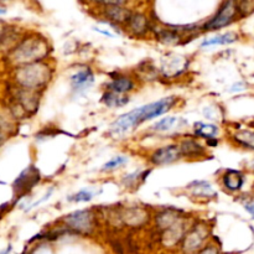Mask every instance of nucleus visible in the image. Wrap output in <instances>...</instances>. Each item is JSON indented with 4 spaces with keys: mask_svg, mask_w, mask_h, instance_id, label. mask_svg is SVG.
I'll return each mask as SVG.
<instances>
[{
    "mask_svg": "<svg viewBox=\"0 0 254 254\" xmlns=\"http://www.w3.org/2000/svg\"><path fill=\"white\" fill-rule=\"evenodd\" d=\"M176 101H178V98L175 96H170L158 102H153V103L131 109L130 112H127V113L122 114L121 117L117 118V121L111 126V133L113 135H123L131 129L140 126L144 122L158 118V117L165 114L166 112L173 108Z\"/></svg>",
    "mask_w": 254,
    "mask_h": 254,
    "instance_id": "nucleus-1",
    "label": "nucleus"
},
{
    "mask_svg": "<svg viewBox=\"0 0 254 254\" xmlns=\"http://www.w3.org/2000/svg\"><path fill=\"white\" fill-rule=\"evenodd\" d=\"M49 54V47L47 42L44 39H40L37 36L29 37L20 42L16 49L12 51L11 59L16 64H36L42 61Z\"/></svg>",
    "mask_w": 254,
    "mask_h": 254,
    "instance_id": "nucleus-2",
    "label": "nucleus"
},
{
    "mask_svg": "<svg viewBox=\"0 0 254 254\" xmlns=\"http://www.w3.org/2000/svg\"><path fill=\"white\" fill-rule=\"evenodd\" d=\"M51 78V69L42 62L24 64L15 72V79L26 91L41 88Z\"/></svg>",
    "mask_w": 254,
    "mask_h": 254,
    "instance_id": "nucleus-3",
    "label": "nucleus"
},
{
    "mask_svg": "<svg viewBox=\"0 0 254 254\" xmlns=\"http://www.w3.org/2000/svg\"><path fill=\"white\" fill-rule=\"evenodd\" d=\"M67 227L78 233L89 235L96 226V216L92 210H78L68 213L64 218Z\"/></svg>",
    "mask_w": 254,
    "mask_h": 254,
    "instance_id": "nucleus-4",
    "label": "nucleus"
},
{
    "mask_svg": "<svg viewBox=\"0 0 254 254\" xmlns=\"http://www.w3.org/2000/svg\"><path fill=\"white\" fill-rule=\"evenodd\" d=\"M207 236L208 230L202 223H197L192 228H190L181 241L183 242L181 248H183L184 253L196 254L198 251L202 250V246L205 241L207 240Z\"/></svg>",
    "mask_w": 254,
    "mask_h": 254,
    "instance_id": "nucleus-5",
    "label": "nucleus"
},
{
    "mask_svg": "<svg viewBox=\"0 0 254 254\" xmlns=\"http://www.w3.org/2000/svg\"><path fill=\"white\" fill-rule=\"evenodd\" d=\"M236 14H237V5H236L235 1L223 2L222 6L218 9L217 14L206 22L203 30L213 31V30L222 29V27L227 26V25H230L233 21Z\"/></svg>",
    "mask_w": 254,
    "mask_h": 254,
    "instance_id": "nucleus-6",
    "label": "nucleus"
},
{
    "mask_svg": "<svg viewBox=\"0 0 254 254\" xmlns=\"http://www.w3.org/2000/svg\"><path fill=\"white\" fill-rule=\"evenodd\" d=\"M180 158V146L176 144H170V145L156 149L150 155V163L154 165H168V164L175 163Z\"/></svg>",
    "mask_w": 254,
    "mask_h": 254,
    "instance_id": "nucleus-7",
    "label": "nucleus"
},
{
    "mask_svg": "<svg viewBox=\"0 0 254 254\" xmlns=\"http://www.w3.org/2000/svg\"><path fill=\"white\" fill-rule=\"evenodd\" d=\"M104 5V16L109 21L114 24H127L128 19L130 17L131 11L127 7H124V2H103Z\"/></svg>",
    "mask_w": 254,
    "mask_h": 254,
    "instance_id": "nucleus-8",
    "label": "nucleus"
},
{
    "mask_svg": "<svg viewBox=\"0 0 254 254\" xmlns=\"http://www.w3.org/2000/svg\"><path fill=\"white\" fill-rule=\"evenodd\" d=\"M40 180L39 171L35 168H29L25 171H22L20 174L19 178L15 180L14 188L15 191L17 192H26V191L31 190V188H34Z\"/></svg>",
    "mask_w": 254,
    "mask_h": 254,
    "instance_id": "nucleus-9",
    "label": "nucleus"
},
{
    "mask_svg": "<svg viewBox=\"0 0 254 254\" xmlns=\"http://www.w3.org/2000/svg\"><path fill=\"white\" fill-rule=\"evenodd\" d=\"M126 25L128 26L129 31L135 35V36H143L150 29L148 16L143 12H131L130 17H129Z\"/></svg>",
    "mask_w": 254,
    "mask_h": 254,
    "instance_id": "nucleus-10",
    "label": "nucleus"
},
{
    "mask_svg": "<svg viewBox=\"0 0 254 254\" xmlns=\"http://www.w3.org/2000/svg\"><path fill=\"white\" fill-rule=\"evenodd\" d=\"M94 82V74L89 68L81 69L77 71L73 76L71 77V84L72 88L74 91H84V89L89 88Z\"/></svg>",
    "mask_w": 254,
    "mask_h": 254,
    "instance_id": "nucleus-11",
    "label": "nucleus"
},
{
    "mask_svg": "<svg viewBox=\"0 0 254 254\" xmlns=\"http://www.w3.org/2000/svg\"><path fill=\"white\" fill-rule=\"evenodd\" d=\"M181 156H188V158H200L205 153V148L195 139L188 138L181 141L180 145Z\"/></svg>",
    "mask_w": 254,
    "mask_h": 254,
    "instance_id": "nucleus-12",
    "label": "nucleus"
},
{
    "mask_svg": "<svg viewBox=\"0 0 254 254\" xmlns=\"http://www.w3.org/2000/svg\"><path fill=\"white\" fill-rule=\"evenodd\" d=\"M134 88V82L129 77H118L112 79L111 83L107 86V91L117 94H126Z\"/></svg>",
    "mask_w": 254,
    "mask_h": 254,
    "instance_id": "nucleus-13",
    "label": "nucleus"
},
{
    "mask_svg": "<svg viewBox=\"0 0 254 254\" xmlns=\"http://www.w3.org/2000/svg\"><path fill=\"white\" fill-rule=\"evenodd\" d=\"M124 220V222L129 226H139L143 225L146 221V212L145 211L140 210V208H129V210H126L124 215L122 216Z\"/></svg>",
    "mask_w": 254,
    "mask_h": 254,
    "instance_id": "nucleus-14",
    "label": "nucleus"
},
{
    "mask_svg": "<svg viewBox=\"0 0 254 254\" xmlns=\"http://www.w3.org/2000/svg\"><path fill=\"white\" fill-rule=\"evenodd\" d=\"M223 185L230 191H237L243 186V176L240 171L230 170L223 176Z\"/></svg>",
    "mask_w": 254,
    "mask_h": 254,
    "instance_id": "nucleus-15",
    "label": "nucleus"
},
{
    "mask_svg": "<svg viewBox=\"0 0 254 254\" xmlns=\"http://www.w3.org/2000/svg\"><path fill=\"white\" fill-rule=\"evenodd\" d=\"M238 36L235 32H226V34L217 35V36H213L211 39L205 40V41L201 44L202 47H210V46H216V45H228L232 44V42L237 41Z\"/></svg>",
    "mask_w": 254,
    "mask_h": 254,
    "instance_id": "nucleus-16",
    "label": "nucleus"
},
{
    "mask_svg": "<svg viewBox=\"0 0 254 254\" xmlns=\"http://www.w3.org/2000/svg\"><path fill=\"white\" fill-rule=\"evenodd\" d=\"M102 102L109 108H118V107L126 106L129 102V98L127 96H123V94H117L113 93V92L107 91L102 97Z\"/></svg>",
    "mask_w": 254,
    "mask_h": 254,
    "instance_id": "nucleus-17",
    "label": "nucleus"
},
{
    "mask_svg": "<svg viewBox=\"0 0 254 254\" xmlns=\"http://www.w3.org/2000/svg\"><path fill=\"white\" fill-rule=\"evenodd\" d=\"M189 189L192 191L193 195L200 196V197L208 198L216 196V192L213 191L212 186L208 183H206V181H195V183H192L189 186Z\"/></svg>",
    "mask_w": 254,
    "mask_h": 254,
    "instance_id": "nucleus-18",
    "label": "nucleus"
},
{
    "mask_svg": "<svg viewBox=\"0 0 254 254\" xmlns=\"http://www.w3.org/2000/svg\"><path fill=\"white\" fill-rule=\"evenodd\" d=\"M195 134L198 136H202L205 139H215V136L218 134V128L213 124H206L197 122L195 123Z\"/></svg>",
    "mask_w": 254,
    "mask_h": 254,
    "instance_id": "nucleus-19",
    "label": "nucleus"
},
{
    "mask_svg": "<svg viewBox=\"0 0 254 254\" xmlns=\"http://www.w3.org/2000/svg\"><path fill=\"white\" fill-rule=\"evenodd\" d=\"M156 36L161 42L168 45H175L181 40V35L174 27L173 29H160Z\"/></svg>",
    "mask_w": 254,
    "mask_h": 254,
    "instance_id": "nucleus-20",
    "label": "nucleus"
},
{
    "mask_svg": "<svg viewBox=\"0 0 254 254\" xmlns=\"http://www.w3.org/2000/svg\"><path fill=\"white\" fill-rule=\"evenodd\" d=\"M178 117H166V118L160 119L155 124H153L150 129L153 131H156V133H164V131H168L171 128H174L178 124Z\"/></svg>",
    "mask_w": 254,
    "mask_h": 254,
    "instance_id": "nucleus-21",
    "label": "nucleus"
},
{
    "mask_svg": "<svg viewBox=\"0 0 254 254\" xmlns=\"http://www.w3.org/2000/svg\"><path fill=\"white\" fill-rule=\"evenodd\" d=\"M96 195V191H92L89 190V189H83V190L78 191V192H76L74 195L69 196L68 201H71V202H88V201H91Z\"/></svg>",
    "mask_w": 254,
    "mask_h": 254,
    "instance_id": "nucleus-22",
    "label": "nucleus"
},
{
    "mask_svg": "<svg viewBox=\"0 0 254 254\" xmlns=\"http://www.w3.org/2000/svg\"><path fill=\"white\" fill-rule=\"evenodd\" d=\"M128 163V158L123 155H119L116 156V158L111 159L109 161H107L103 166H102V170L103 171H112V170H116V169L121 168L123 166L124 164Z\"/></svg>",
    "mask_w": 254,
    "mask_h": 254,
    "instance_id": "nucleus-23",
    "label": "nucleus"
},
{
    "mask_svg": "<svg viewBox=\"0 0 254 254\" xmlns=\"http://www.w3.org/2000/svg\"><path fill=\"white\" fill-rule=\"evenodd\" d=\"M235 139L240 141L242 145L248 146V148H254V133L250 130H243L240 131L235 135Z\"/></svg>",
    "mask_w": 254,
    "mask_h": 254,
    "instance_id": "nucleus-24",
    "label": "nucleus"
},
{
    "mask_svg": "<svg viewBox=\"0 0 254 254\" xmlns=\"http://www.w3.org/2000/svg\"><path fill=\"white\" fill-rule=\"evenodd\" d=\"M141 174H143V171L139 170V171H135V173L130 174V175L126 176V178H124V184H126V186L135 185L136 181H138L139 179H141Z\"/></svg>",
    "mask_w": 254,
    "mask_h": 254,
    "instance_id": "nucleus-25",
    "label": "nucleus"
},
{
    "mask_svg": "<svg viewBox=\"0 0 254 254\" xmlns=\"http://www.w3.org/2000/svg\"><path fill=\"white\" fill-rule=\"evenodd\" d=\"M196 254H220L217 251V248L213 247V246H207V247H203L202 250L198 251Z\"/></svg>",
    "mask_w": 254,
    "mask_h": 254,
    "instance_id": "nucleus-26",
    "label": "nucleus"
},
{
    "mask_svg": "<svg viewBox=\"0 0 254 254\" xmlns=\"http://www.w3.org/2000/svg\"><path fill=\"white\" fill-rule=\"evenodd\" d=\"M246 208H247L248 212H250L251 215H252L254 217V205H247V206H246Z\"/></svg>",
    "mask_w": 254,
    "mask_h": 254,
    "instance_id": "nucleus-27",
    "label": "nucleus"
},
{
    "mask_svg": "<svg viewBox=\"0 0 254 254\" xmlns=\"http://www.w3.org/2000/svg\"><path fill=\"white\" fill-rule=\"evenodd\" d=\"M2 35H4V26H2V24L0 22V40H1Z\"/></svg>",
    "mask_w": 254,
    "mask_h": 254,
    "instance_id": "nucleus-28",
    "label": "nucleus"
},
{
    "mask_svg": "<svg viewBox=\"0 0 254 254\" xmlns=\"http://www.w3.org/2000/svg\"><path fill=\"white\" fill-rule=\"evenodd\" d=\"M5 12H6V10H5V9H0V15L5 14Z\"/></svg>",
    "mask_w": 254,
    "mask_h": 254,
    "instance_id": "nucleus-29",
    "label": "nucleus"
}]
</instances>
